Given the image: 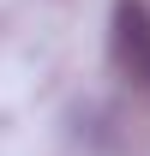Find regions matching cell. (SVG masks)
I'll list each match as a JSON object with an SVG mask.
<instances>
[{"mask_svg":"<svg viewBox=\"0 0 150 156\" xmlns=\"http://www.w3.org/2000/svg\"><path fill=\"white\" fill-rule=\"evenodd\" d=\"M108 54L126 78H150V12H144V0H114Z\"/></svg>","mask_w":150,"mask_h":156,"instance_id":"cell-1","label":"cell"}]
</instances>
